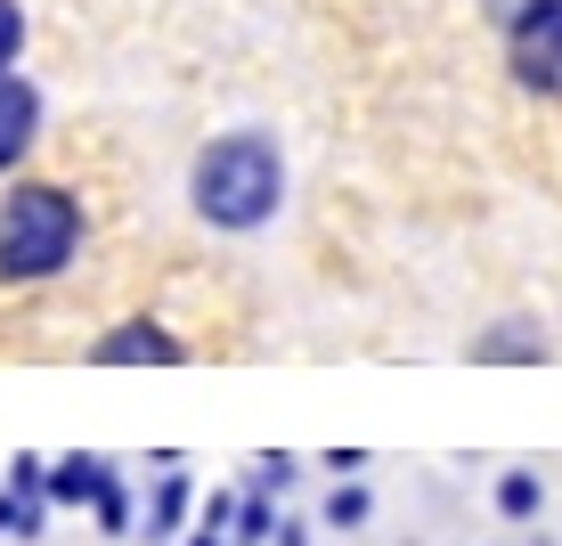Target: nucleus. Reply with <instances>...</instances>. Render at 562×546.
I'll return each instance as SVG.
<instances>
[{"instance_id": "1", "label": "nucleus", "mask_w": 562, "mask_h": 546, "mask_svg": "<svg viewBox=\"0 0 562 546\" xmlns=\"http://www.w3.org/2000/svg\"><path fill=\"white\" fill-rule=\"evenodd\" d=\"M188 204H196V221L221 229V237L269 229L278 204H285L278 140H269V131H221L212 147H196V164H188Z\"/></svg>"}, {"instance_id": "2", "label": "nucleus", "mask_w": 562, "mask_h": 546, "mask_svg": "<svg viewBox=\"0 0 562 546\" xmlns=\"http://www.w3.org/2000/svg\"><path fill=\"white\" fill-rule=\"evenodd\" d=\"M90 221H82V197L57 180H16L0 197V286H42L57 269H74Z\"/></svg>"}, {"instance_id": "3", "label": "nucleus", "mask_w": 562, "mask_h": 546, "mask_svg": "<svg viewBox=\"0 0 562 546\" xmlns=\"http://www.w3.org/2000/svg\"><path fill=\"white\" fill-rule=\"evenodd\" d=\"M506 74L530 99H562V0H530L506 25Z\"/></svg>"}, {"instance_id": "4", "label": "nucleus", "mask_w": 562, "mask_h": 546, "mask_svg": "<svg viewBox=\"0 0 562 546\" xmlns=\"http://www.w3.org/2000/svg\"><path fill=\"white\" fill-rule=\"evenodd\" d=\"M90 367H188V343L164 319H123L90 343Z\"/></svg>"}, {"instance_id": "5", "label": "nucleus", "mask_w": 562, "mask_h": 546, "mask_svg": "<svg viewBox=\"0 0 562 546\" xmlns=\"http://www.w3.org/2000/svg\"><path fill=\"white\" fill-rule=\"evenodd\" d=\"M42 140V90L25 82V74H9L0 82V171H16Z\"/></svg>"}, {"instance_id": "6", "label": "nucleus", "mask_w": 562, "mask_h": 546, "mask_svg": "<svg viewBox=\"0 0 562 546\" xmlns=\"http://www.w3.org/2000/svg\"><path fill=\"white\" fill-rule=\"evenodd\" d=\"M464 350H473L481 367H538L554 343H547V326H538V319H490Z\"/></svg>"}, {"instance_id": "7", "label": "nucleus", "mask_w": 562, "mask_h": 546, "mask_svg": "<svg viewBox=\"0 0 562 546\" xmlns=\"http://www.w3.org/2000/svg\"><path fill=\"white\" fill-rule=\"evenodd\" d=\"M106 481H114V465L99 457V448H74V457H49V505H74V514H90Z\"/></svg>"}, {"instance_id": "8", "label": "nucleus", "mask_w": 562, "mask_h": 546, "mask_svg": "<svg viewBox=\"0 0 562 546\" xmlns=\"http://www.w3.org/2000/svg\"><path fill=\"white\" fill-rule=\"evenodd\" d=\"M196 514V481L188 473H155V498H147V546H171Z\"/></svg>"}, {"instance_id": "9", "label": "nucleus", "mask_w": 562, "mask_h": 546, "mask_svg": "<svg viewBox=\"0 0 562 546\" xmlns=\"http://www.w3.org/2000/svg\"><path fill=\"white\" fill-rule=\"evenodd\" d=\"M497 514H506V522H538V514H547V473H538V465L497 473Z\"/></svg>"}, {"instance_id": "10", "label": "nucleus", "mask_w": 562, "mask_h": 546, "mask_svg": "<svg viewBox=\"0 0 562 546\" xmlns=\"http://www.w3.org/2000/svg\"><path fill=\"white\" fill-rule=\"evenodd\" d=\"M294 481H302V457H294V448H269V457H254L245 490H261V498H285Z\"/></svg>"}, {"instance_id": "11", "label": "nucleus", "mask_w": 562, "mask_h": 546, "mask_svg": "<svg viewBox=\"0 0 562 546\" xmlns=\"http://www.w3.org/2000/svg\"><path fill=\"white\" fill-rule=\"evenodd\" d=\"M367 514H375L367 481H335V490H326V531H367Z\"/></svg>"}, {"instance_id": "12", "label": "nucleus", "mask_w": 562, "mask_h": 546, "mask_svg": "<svg viewBox=\"0 0 562 546\" xmlns=\"http://www.w3.org/2000/svg\"><path fill=\"white\" fill-rule=\"evenodd\" d=\"M90 522H99V538H131V490H123V473L99 490V505H90Z\"/></svg>"}, {"instance_id": "13", "label": "nucleus", "mask_w": 562, "mask_h": 546, "mask_svg": "<svg viewBox=\"0 0 562 546\" xmlns=\"http://www.w3.org/2000/svg\"><path fill=\"white\" fill-rule=\"evenodd\" d=\"M9 498H49V457H33V448H16L9 457V481H0Z\"/></svg>"}, {"instance_id": "14", "label": "nucleus", "mask_w": 562, "mask_h": 546, "mask_svg": "<svg viewBox=\"0 0 562 546\" xmlns=\"http://www.w3.org/2000/svg\"><path fill=\"white\" fill-rule=\"evenodd\" d=\"M237 505H245V490H204V498H196V531L237 538Z\"/></svg>"}, {"instance_id": "15", "label": "nucleus", "mask_w": 562, "mask_h": 546, "mask_svg": "<svg viewBox=\"0 0 562 546\" xmlns=\"http://www.w3.org/2000/svg\"><path fill=\"white\" fill-rule=\"evenodd\" d=\"M16 57H25V9H16V0H0V82L16 74Z\"/></svg>"}, {"instance_id": "16", "label": "nucleus", "mask_w": 562, "mask_h": 546, "mask_svg": "<svg viewBox=\"0 0 562 546\" xmlns=\"http://www.w3.org/2000/svg\"><path fill=\"white\" fill-rule=\"evenodd\" d=\"M359 465H367V448H326V473L335 481H359Z\"/></svg>"}, {"instance_id": "17", "label": "nucleus", "mask_w": 562, "mask_h": 546, "mask_svg": "<svg viewBox=\"0 0 562 546\" xmlns=\"http://www.w3.org/2000/svg\"><path fill=\"white\" fill-rule=\"evenodd\" d=\"M521 9H530V0H481V16H490V25H497V33H506V25H514V16H521Z\"/></svg>"}, {"instance_id": "18", "label": "nucleus", "mask_w": 562, "mask_h": 546, "mask_svg": "<svg viewBox=\"0 0 562 546\" xmlns=\"http://www.w3.org/2000/svg\"><path fill=\"white\" fill-rule=\"evenodd\" d=\"M188 546H237V538H221V531H188Z\"/></svg>"}]
</instances>
